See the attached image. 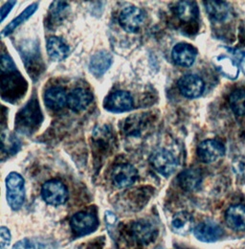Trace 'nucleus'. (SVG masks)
<instances>
[{
  "mask_svg": "<svg viewBox=\"0 0 245 249\" xmlns=\"http://www.w3.org/2000/svg\"><path fill=\"white\" fill-rule=\"evenodd\" d=\"M132 239L139 245L146 246L154 242L158 235V229L152 221L140 219L132 223L130 227Z\"/></svg>",
  "mask_w": 245,
  "mask_h": 249,
  "instance_id": "5",
  "label": "nucleus"
},
{
  "mask_svg": "<svg viewBox=\"0 0 245 249\" xmlns=\"http://www.w3.org/2000/svg\"><path fill=\"white\" fill-rule=\"evenodd\" d=\"M70 225L73 233L78 237L91 234L99 227V220L95 214L91 212L81 211L72 216Z\"/></svg>",
  "mask_w": 245,
  "mask_h": 249,
  "instance_id": "4",
  "label": "nucleus"
},
{
  "mask_svg": "<svg viewBox=\"0 0 245 249\" xmlns=\"http://www.w3.org/2000/svg\"><path fill=\"white\" fill-rule=\"evenodd\" d=\"M17 4L16 1H10V2H7L6 4H4L2 7H1V21H3L5 19V18L8 16V14L11 12V10L14 8V6Z\"/></svg>",
  "mask_w": 245,
  "mask_h": 249,
  "instance_id": "31",
  "label": "nucleus"
},
{
  "mask_svg": "<svg viewBox=\"0 0 245 249\" xmlns=\"http://www.w3.org/2000/svg\"><path fill=\"white\" fill-rule=\"evenodd\" d=\"M138 178L137 170L130 164L123 163L115 166L111 173V179L114 186L126 188L135 183Z\"/></svg>",
  "mask_w": 245,
  "mask_h": 249,
  "instance_id": "9",
  "label": "nucleus"
},
{
  "mask_svg": "<svg viewBox=\"0 0 245 249\" xmlns=\"http://www.w3.org/2000/svg\"><path fill=\"white\" fill-rule=\"evenodd\" d=\"M66 92L61 88H51L44 95V101L46 106L52 110H60L67 104Z\"/></svg>",
  "mask_w": 245,
  "mask_h": 249,
  "instance_id": "23",
  "label": "nucleus"
},
{
  "mask_svg": "<svg viewBox=\"0 0 245 249\" xmlns=\"http://www.w3.org/2000/svg\"><path fill=\"white\" fill-rule=\"evenodd\" d=\"M225 147L214 139L202 141L197 147V156L203 163H214L225 155Z\"/></svg>",
  "mask_w": 245,
  "mask_h": 249,
  "instance_id": "7",
  "label": "nucleus"
},
{
  "mask_svg": "<svg viewBox=\"0 0 245 249\" xmlns=\"http://www.w3.org/2000/svg\"><path fill=\"white\" fill-rule=\"evenodd\" d=\"M194 237L203 243H214L223 236V229L213 220H204L193 230Z\"/></svg>",
  "mask_w": 245,
  "mask_h": 249,
  "instance_id": "11",
  "label": "nucleus"
},
{
  "mask_svg": "<svg viewBox=\"0 0 245 249\" xmlns=\"http://www.w3.org/2000/svg\"><path fill=\"white\" fill-rule=\"evenodd\" d=\"M178 184L187 192L197 190L202 182L201 172L196 168H189L184 170L178 176Z\"/></svg>",
  "mask_w": 245,
  "mask_h": 249,
  "instance_id": "18",
  "label": "nucleus"
},
{
  "mask_svg": "<svg viewBox=\"0 0 245 249\" xmlns=\"http://www.w3.org/2000/svg\"><path fill=\"white\" fill-rule=\"evenodd\" d=\"M6 198L14 211H18L25 201V181L18 173L12 172L6 178Z\"/></svg>",
  "mask_w": 245,
  "mask_h": 249,
  "instance_id": "1",
  "label": "nucleus"
},
{
  "mask_svg": "<svg viewBox=\"0 0 245 249\" xmlns=\"http://www.w3.org/2000/svg\"><path fill=\"white\" fill-rule=\"evenodd\" d=\"M176 15L184 22H191L198 18L199 11L195 2L180 1L176 6Z\"/></svg>",
  "mask_w": 245,
  "mask_h": 249,
  "instance_id": "24",
  "label": "nucleus"
},
{
  "mask_svg": "<svg viewBox=\"0 0 245 249\" xmlns=\"http://www.w3.org/2000/svg\"><path fill=\"white\" fill-rule=\"evenodd\" d=\"M214 67L216 70L225 78L230 80H236L238 79L240 75V67L238 63L235 62L233 59L225 56V55H219L214 58L213 60Z\"/></svg>",
  "mask_w": 245,
  "mask_h": 249,
  "instance_id": "16",
  "label": "nucleus"
},
{
  "mask_svg": "<svg viewBox=\"0 0 245 249\" xmlns=\"http://www.w3.org/2000/svg\"><path fill=\"white\" fill-rule=\"evenodd\" d=\"M37 8H38L37 3H34L30 6H28L17 18H15L10 24H8L5 27V29L2 31V36H6L11 35L19 25H21L26 20H28L31 17L35 14V12L37 10Z\"/></svg>",
  "mask_w": 245,
  "mask_h": 249,
  "instance_id": "25",
  "label": "nucleus"
},
{
  "mask_svg": "<svg viewBox=\"0 0 245 249\" xmlns=\"http://www.w3.org/2000/svg\"><path fill=\"white\" fill-rule=\"evenodd\" d=\"M113 62L112 55L107 51H99L91 57L89 62V71L99 78L102 77L111 66Z\"/></svg>",
  "mask_w": 245,
  "mask_h": 249,
  "instance_id": "15",
  "label": "nucleus"
},
{
  "mask_svg": "<svg viewBox=\"0 0 245 249\" xmlns=\"http://www.w3.org/2000/svg\"><path fill=\"white\" fill-rule=\"evenodd\" d=\"M105 108L115 113L129 111L133 108V98L127 91L119 90L113 92L105 99Z\"/></svg>",
  "mask_w": 245,
  "mask_h": 249,
  "instance_id": "10",
  "label": "nucleus"
},
{
  "mask_svg": "<svg viewBox=\"0 0 245 249\" xmlns=\"http://www.w3.org/2000/svg\"><path fill=\"white\" fill-rule=\"evenodd\" d=\"M16 65L7 55H2L1 57V69L3 72H12L16 70Z\"/></svg>",
  "mask_w": 245,
  "mask_h": 249,
  "instance_id": "29",
  "label": "nucleus"
},
{
  "mask_svg": "<svg viewBox=\"0 0 245 249\" xmlns=\"http://www.w3.org/2000/svg\"><path fill=\"white\" fill-rule=\"evenodd\" d=\"M40 115L39 107H37V104L30 102L22 110L19 112L18 116V129L23 132L27 127V129H32L35 124H37V119Z\"/></svg>",
  "mask_w": 245,
  "mask_h": 249,
  "instance_id": "14",
  "label": "nucleus"
},
{
  "mask_svg": "<svg viewBox=\"0 0 245 249\" xmlns=\"http://www.w3.org/2000/svg\"><path fill=\"white\" fill-rule=\"evenodd\" d=\"M145 20L144 12L137 7L130 6L122 10L119 16V23L122 29L128 33L139 31Z\"/></svg>",
  "mask_w": 245,
  "mask_h": 249,
  "instance_id": "6",
  "label": "nucleus"
},
{
  "mask_svg": "<svg viewBox=\"0 0 245 249\" xmlns=\"http://www.w3.org/2000/svg\"><path fill=\"white\" fill-rule=\"evenodd\" d=\"M234 169L235 172L238 174L239 177L245 178V160L242 157L238 159V161L234 164Z\"/></svg>",
  "mask_w": 245,
  "mask_h": 249,
  "instance_id": "30",
  "label": "nucleus"
},
{
  "mask_svg": "<svg viewBox=\"0 0 245 249\" xmlns=\"http://www.w3.org/2000/svg\"><path fill=\"white\" fill-rule=\"evenodd\" d=\"M197 50L189 43L176 44L172 51V58L177 65L182 67L192 66L196 59Z\"/></svg>",
  "mask_w": 245,
  "mask_h": 249,
  "instance_id": "12",
  "label": "nucleus"
},
{
  "mask_svg": "<svg viewBox=\"0 0 245 249\" xmlns=\"http://www.w3.org/2000/svg\"><path fill=\"white\" fill-rule=\"evenodd\" d=\"M150 162L154 170L165 178L172 176L178 166L175 156L166 149H158L154 151L150 157Z\"/></svg>",
  "mask_w": 245,
  "mask_h": 249,
  "instance_id": "2",
  "label": "nucleus"
},
{
  "mask_svg": "<svg viewBox=\"0 0 245 249\" xmlns=\"http://www.w3.org/2000/svg\"><path fill=\"white\" fill-rule=\"evenodd\" d=\"M57 243L49 238L43 237H29L24 238L16 245L12 249H57Z\"/></svg>",
  "mask_w": 245,
  "mask_h": 249,
  "instance_id": "19",
  "label": "nucleus"
},
{
  "mask_svg": "<svg viewBox=\"0 0 245 249\" xmlns=\"http://www.w3.org/2000/svg\"><path fill=\"white\" fill-rule=\"evenodd\" d=\"M206 11L214 22H223L230 16V6L225 1H205Z\"/></svg>",
  "mask_w": 245,
  "mask_h": 249,
  "instance_id": "20",
  "label": "nucleus"
},
{
  "mask_svg": "<svg viewBox=\"0 0 245 249\" xmlns=\"http://www.w3.org/2000/svg\"><path fill=\"white\" fill-rule=\"evenodd\" d=\"M43 200L52 206H60L68 199V190L63 182L58 179L46 181L41 188Z\"/></svg>",
  "mask_w": 245,
  "mask_h": 249,
  "instance_id": "3",
  "label": "nucleus"
},
{
  "mask_svg": "<svg viewBox=\"0 0 245 249\" xmlns=\"http://www.w3.org/2000/svg\"><path fill=\"white\" fill-rule=\"evenodd\" d=\"M225 220L231 229L235 231L245 230V206L243 204L232 205L225 213Z\"/></svg>",
  "mask_w": 245,
  "mask_h": 249,
  "instance_id": "17",
  "label": "nucleus"
},
{
  "mask_svg": "<svg viewBox=\"0 0 245 249\" xmlns=\"http://www.w3.org/2000/svg\"><path fill=\"white\" fill-rule=\"evenodd\" d=\"M239 62H240V67H242V71L245 75V52H241Z\"/></svg>",
  "mask_w": 245,
  "mask_h": 249,
  "instance_id": "32",
  "label": "nucleus"
},
{
  "mask_svg": "<svg viewBox=\"0 0 245 249\" xmlns=\"http://www.w3.org/2000/svg\"><path fill=\"white\" fill-rule=\"evenodd\" d=\"M172 229L175 234L185 236L194 230V220L188 212H179L172 220Z\"/></svg>",
  "mask_w": 245,
  "mask_h": 249,
  "instance_id": "22",
  "label": "nucleus"
},
{
  "mask_svg": "<svg viewBox=\"0 0 245 249\" xmlns=\"http://www.w3.org/2000/svg\"><path fill=\"white\" fill-rule=\"evenodd\" d=\"M47 52L49 57L56 62L65 60L70 53L68 45L58 36H51L47 40Z\"/></svg>",
  "mask_w": 245,
  "mask_h": 249,
  "instance_id": "21",
  "label": "nucleus"
},
{
  "mask_svg": "<svg viewBox=\"0 0 245 249\" xmlns=\"http://www.w3.org/2000/svg\"><path fill=\"white\" fill-rule=\"evenodd\" d=\"M229 105L232 111L237 116L245 115V90L237 89L229 97Z\"/></svg>",
  "mask_w": 245,
  "mask_h": 249,
  "instance_id": "26",
  "label": "nucleus"
},
{
  "mask_svg": "<svg viewBox=\"0 0 245 249\" xmlns=\"http://www.w3.org/2000/svg\"><path fill=\"white\" fill-rule=\"evenodd\" d=\"M0 238H1V241H0L1 249H8V247L11 244L12 236H11L10 230L7 227L1 226V228H0Z\"/></svg>",
  "mask_w": 245,
  "mask_h": 249,
  "instance_id": "28",
  "label": "nucleus"
},
{
  "mask_svg": "<svg viewBox=\"0 0 245 249\" xmlns=\"http://www.w3.org/2000/svg\"><path fill=\"white\" fill-rule=\"evenodd\" d=\"M177 87L180 93L188 99L200 97L205 89L203 80L195 74H187L182 76L177 83Z\"/></svg>",
  "mask_w": 245,
  "mask_h": 249,
  "instance_id": "8",
  "label": "nucleus"
},
{
  "mask_svg": "<svg viewBox=\"0 0 245 249\" xmlns=\"http://www.w3.org/2000/svg\"><path fill=\"white\" fill-rule=\"evenodd\" d=\"M67 4L65 2H55L53 3L51 10H50V19L51 21H54L55 19L61 20L62 18V15L65 12V9L67 8Z\"/></svg>",
  "mask_w": 245,
  "mask_h": 249,
  "instance_id": "27",
  "label": "nucleus"
},
{
  "mask_svg": "<svg viewBox=\"0 0 245 249\" xmlns=\"http://www.w3.org/2000/svg\"><path fill=\"white\" fill-rule=\"evenodd\" d=\"M91 102L92 95L90 92L82 88L73 89L67 96V106L75 112L85 110Z\"/></svg>",
  "mask_w": 245,
  "mask_h": 249,
  "instance_id": "13",
  "label": "nucleus"
}]
</instances>
